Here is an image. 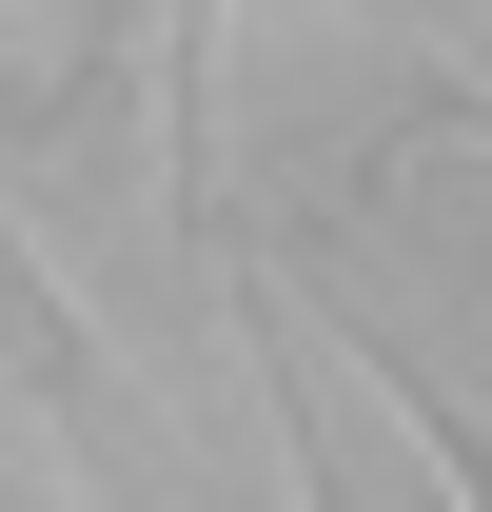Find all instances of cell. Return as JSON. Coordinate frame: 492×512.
Returning <instances> with one entry per match:
<instances>
[{"instance_id":"3957f363","label":"cell","mask_w":492,"mask_h":512,"mask_svg":"<svg viewBox=\"0 0 492 512\" xmlns=\"http://www.w3.org/2000/svg\"><path fill=\"white\" fill-rule=\"evenodd\" d=\"M355 355H374V394H394V434H414L433 473H453V512H492V434H473V414H453V394L414 375V335H355Z\"/></svg>"},{"instance_id":"277c9868","label":"cell","mask_w":492,"mask_h":512,"mask_svg":"<svg viewBox=\"0 0 492 512\" xmlns=\"http://www.w3.org/2000/svg\"><path fill=\"white\" fill-rule=\"evenodd\" d=\"M0 512H40V493H20V473H0Z\"/></svg>"},{"instance_id":"7a4b0ae2","label":"cell","mask_w":492,"mask_h":512,"mask_svg":"<svg viewBox=\"0 0 492 512\" xmlns=\"http://www.w3.org/2000/svg\"><path fill=\"white\" fill-rule=\"evenodd\" d=\"M256 375H276V473H296V512H374L355 453H335V414H315V375H296V335H276V296H256Z\"/></svg>"},{"instance_id":"6da1fadb","label":"cell","mask_w":492,"mask_h":512,"mask_svg":"<svg viewBox=\"0 0 492 512\" xmlns=\"http://www.w3.org/2000/svg\"><path fill=\"white\" fill-rule=\"evenodd\" d=\"M0 375L40 394V414H60L79 453H119V375L79 355V316H60V276H40V256H20V237H0Z\"/></svg>"}]
</instances>
